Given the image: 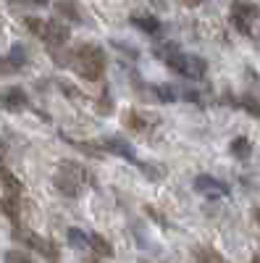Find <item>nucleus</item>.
<instances>
[{
	"label": "nucleus",
	"instance_id": "nucleus-1",
	"mask_svg": "<svg viewBox=\"0 0 260 263\" xmlns=\"http://www.w3.org/2000/svg\"><path fill=\"white\" fill-rule=\"evenodd\" d=\"M105 66H108V55L100 45L95 42H79L76 48H71V66L82 79L87 82H97L105 74Z\"/></svg>",
	"mask_w": 260,
	"mask_h": 263
},
{
	"label": "nucleus",
	"instance_id": "nucleus-2",
	"mask_svg": "<svg viewBox=\"0 0 260 263\" xmlns=\"http://www.w3.org/2000/svg\"><path fill=\"white\" fill-rule=\"evenodd\" d=\"M168 69L173 71V74H179V77H184V79H203L205 77V71H208V63H205V58H200V55H189V53H173L171 58H166L163 61Z\"/></svg>",
	"mask_w": 260,
	"mask_h": 263
},
{
	"label": "nucleus",
	"instance_id": "nucleus-3",
	"mask_svg": "<svg viewBox=\"0 0 260 263\" xmlns=\"http://www.w3.org/2000/svg\"><path fill=\"white\" fill-rule=\"evenodd\" d=\"M42 42H48L50 48H66L71 42V29L69 24H63V21H45V34H42Z\"/></svg>",
	"mask_w": 260,
	"mask_h": 263
},
{
	"label": "nucleus",
	"instance_id": "nucleus-4",
	"mask_svg": "<svg viewBox=\"0 0 260 263\" xmlns=\"http://www.w3.org/2000/svg\"><path fill=\"white\" fill-rule=\"evenodd\" d=\"M192 187H194V192H200L205 197H226L229 195V187L221 179L210 177V174H197L194 182H192Z\"/></svg>",
	"mask_w": 260,
	"mask_h": 263
},
{
	"label": "nucleus",
	"instance_id": "nucleus-5",
	"mask_svg": "<svg viewBox=\"0 0 260 263\" xmlns=\"http://www.w3.org/2000/svg\"><path fill=\"white\" fill-rule=\"evenodd\" d=\"M16 239H21L27 248H32L34 253H39V255H45V258H58V248L53 245V242H48V239H42L39 234H32V232H21V229H16Z\"/></svg>",
	"mask_w": 260,
	"mask_h": 263
},
{
	"label": "nucleus",
	"instance_id": "nucleus-6",
	"mask_svg": "<svg viewBox=\"0 0 260 263\" xmlns=\"http://www.w3.org/2000/svg\"><path fill=\"white\" fill-rule=\"evenodd\" d=\"M53 8L63 21H69V24H87V13H84L79 0H55Z\"/></svg>",
	"mask_w": 260,
	"mask_h": 263
},
{
	"label": "nucleus",
	"instance_id": "nucleus-7",
	"mask_svg": "<svg viewBox=\"0 0 260 263\" xmlns=\"http://www.w3.org/2000/svg\"><path fill=\"white\" fill-rule=\"evenodd\" d=\"M103 147H105V153H113V156H118V158H124V161H132V163L139 161L137 153H134V147H132V142H126V140L118 137V135L105 137V140H103Z\"/></svg>",
	"mask_w": 260,
	"mask_h": 263
},
{
	"label": "nucleus",
	"instance_id": "nucleus-8",
	"mask_svg": "<svg viewBox=\"0 0 260 263\" xmlns=\"http://www.w3.org/2000/svg\"><path fill=\"white\" fill-rule=\"evenodd\" d=\"M0 105L6 111H24L29 105V95L24 92V87H8V90L0 95Z\"/></svg>",
	"mask_w": 260,
	"mask_h": 263
},
{
	"label": "nucleus",
	"instance_id": "nucleus-9",
	"mask_svg": "<svg viewBox=\"0 0 260 263\" xmlns=\"http://www.w3.org/2000/svg\"><path fill=\"white\" fill-rule=\"evenodd\" d=\"M55 187L66 195V197H76L79 195V190H82V184H79V179L74 177V174H69V171H61V174H55Z\"/></svg>",
	"mask_w": 260,
	"mask_h": 263
},
{
	"label": "nucleus",
	"instance_id": "nucleus-10",
	"mask_svg": "<svg viewBox=\"0 0 260 263\" xmlns=\"http://www.w3.org/2000/svg\"><path fill=\"white\" fill-rule=\"evenodd\" d=\"M132 24L139 29V32H145V34H158L163 27H161V18H155V16H147V13H134L132 16Z\"/></svg>",
	"mask_w": 260,
	"mask_h": 263
},
{
	"label": "nucleus",
	"instance_id": "nucleus-11",
	"mask_svg": "<svg viewBox=\"0 0 260 263\" xmlns=\"http://www.w3.org/2000/svg\"><path fill=\"white\" fill-rule=\"evenodd\" d=\"M231 16H239V18L255 21V18L260 16V8L252 3V0H234V3H231Z\"/></svg>",
	"mask_w": 260,
	"mask_h": 263
},
{
	"label": "nucleus",
	"instance_id": "nucleus-12",
	"mask_svg": "<svg viewBox=\"0 0 260 263\" xmlns=\"http://www.w3.org/2000/svg\"><path fill=\"white\" fill-rule=\"evenodd\" d=\"M150 95H153V100H161V103L179 100V90L173 84H150Z\"/></svg>",
	"mask_w": 260,
	"mask_h": 263
},
{
	"label": "nucleus",
	"instance_id": "nucleus-13",
	"mask_svg": "<svg viewBox=\"0 0 260 263\" xmlns=\"http://www.w3.org/2000/svg\"><path fill=\"white\" fill-rule=\"evenodd\" d=\"M250 150H252V142L245 137V135H239V137H234L231 142H229V153L234 158H239V161H245V158H250Z\"/></svg>",
	"mask_w": 260,
	"mask_h": 263
},
{
	"label": "nucleus",
	"instance_id": "nucleus-14",
	"mask_svg": "<svg viewBox=\"0 0 260 263\" xmlns=\"http://www.w3.org/2000/svg\"><path fill=\"white\" fill-rule=\"evenodd\" d=\"M90 248L97 253V255H103V258H113V245L108 242V239L103 237V234H90Z\"/></svg>",
	"mask_w": 260,
	"mask_h": 263
},
{
	"label": "nucleus",
	"instance_id": "nucleus-15",
	"mask_svg": "<svg viewBox=\"0 0 260 263\" xmlns=\"http://www.w3.org/2000/svg\"><path fill=\"white\" fill-rule=\"evenodd\" d=\"M8 61L16 66V71H21L24 66L29 63V53H27V48L21 45V42H13V48H11V53H8Z\"/></svg>",
	"mask_w": 260,
	"mask_h": 263
},
{
	"label": "nucleus",
	"instance_id": "nucleus-16",
	"mask_svg": "<svg viewBox=\"0 0 260 263\" xmlns=\"http://www.w3.org/2000/svg\"><path fill=\"white\" fill-rule=\"evenodd\" d=\"M66 239H69V245L76 248V250H87V248H90V234L82 232V229H76V227H71V229L66 232Z\"/></svg>",
	"mask_w": 260,
	"mask_h": 263
},
{
	"label": "nucleus",
	"instance_id": "nucleus-17",
	"mask_svg": "<svg viewBox=\"0 0 260 263\" xmlns=\"http://www.w3.org/2000/svg\"><path fill=\"white\" fill-rule=\"evenodd\" d=\"M147 121H150V119H145L139 111H134V108H132V111H126V114H124V126H126V129L142 132V129H147Z\"/></svg>",
	"mask_w": 260,
	"mask_h": 263
},
{
	"label": "nucleus",
	"instance_id": "nucleus-18",
	"mask_svg": "<svg viewBox=\"0 0 260 263\" xmlns=\"http://www.w3.org/2000/svg\"><path fill=\"white\" fill-rule=\"evenodd\" d=\"M194 263H226V258L210 248H197L194 250Z\"/></svg>",
	"mask_w": 260,
	"mask_h": 263
},
{
	"label": "nucleus",
	"instance_id": "nucleus-19",
	"mask_svg": "<svg viewBox=\"0 0 260 263\" xmlns=\"http://www.w3.org/2000/svg\"><path fill=\"white\" fill-rule=\"evenodd\" d=\"M0 182L6 184V192H11V195H21V182L13 177V174H11L6 166H0Z\"/></svg>",
	"mask_w": 260,
	"mask_h": 263
},
{
	"label": "nucleus",
	"instance_id": "nucleus-20",
	"mask_svg": "<svg viewBox=\"0 0 260 263\" xmlns=\"http://www.w3.org/2000/svg\"><path fill=\"white\" fill-rule=\"evenodd\" d=\"M239 105L245 108V111H247L252 119H260V98H257V95L245 92V95H242V100H239Z\"/></svg>",
	"mask_w": 260,
	"mask_h": 263
},
{
	"label": "nucleus",
	"instance_id": "nucleus-21",
	"mask_svg": "<svg viewBox=\"0 0 260 263\" xmlns=\"http://www.w3.org/2000/svg\"><path fill=\"white\" fill-rule=\"evenodd\" d=\"M3 211H6V216L11 218L13 224H18V195H6L3 197Z\"/></svg>",
	"mask_w": 260,
	"mask_h": 263
},
{
	"label": "nucleus",
	"instance_id": "nucleus-22",
	"mask_svg": "<svg viewBox=\"0 0 260 263\" xmlns=\"http://www.w3.org/2000/svg\"><path fill=\"white\" fill-rule=\"evenodd\" d=\"M173 53H179V45H176V42H158V45L153 48V55L161 58V61L171 58Z\"/></svg>",
	"mask_w": 260,
	"mask_h": 263
},
{
	"label": "nucleus",
	"instance_id": "nucleus-23",
	"mask_svg": "<svg viewBox=\"0 0 260 263\" xmlns=\"http://www.w3.org/2000/svg\"><path fill=\"white\" fill-rule=\"evenodd\" d=\"M24 27L34 34V37H39L42 40V34H45V18H37V16H27L24 18Z\"/></svg>",
	"mask_w": 260,
	"mask_h": 263
},
{
	"label": "nucleus",
	"instance_id": "nucleus-24",
	"mask_svg": "<svg viewBox=\"0 0 260 263\" xmlns=\"http://www.w3.org/2000/svg\"><path fill=\"white\" fill-rule=\"evenodd\" d=\"M137 166L145 171V177H150L153 182H161V179L166 177V168H163V166H150V163H145V161H137Z\"/></svg>",
	"mask_w": 260,
	"mask_h": 263
},
{
	"label": "nucleus",
	"instance_id": "nucleus-25",
	"mask_svg": "<svg viewBox=\"0 0 260 263\" xmlns=\"http://www.w3.org/2000/svg\"><path fill=\"white\" fill-rule=\"evenodd\" d=\"M58 90L66 95V98H71V100H84V95L76 90V87L71 84V82H63V79H58Z\"/></svg>",
	"mask_w": 260,
	"mask_h": 263
},
{
	"label": "nucleus",
	"instance_id": "nucleus-26",
	"mask_svg": "<svg viewBox=\"0 0 260 263\" xmlns=\"http://www.w3.org/2000/svg\"><path fill=\"white\" fill-rule=\"evenodd\" d=\"M3 258H6V263H32V255L27 250H8Z\"/></svg>",
	"mask_w": 260,
	"mask_h": 263
},
{
	"label": "nucleus",
	"instance_id": "nucleus-27",
	"mask_svg": "<svg viewBox=\"0 0 260 263\" xmlns=\"http://www.w3.org/2000/svg\"><path fill=\"white\" fill-rule=\"evenodd\" d=\"M229 21H231V27L239 32V34H250V32H252V27H250L252 21H247V18H239V16H231V13H229Z\"/></svg>",
	"mask_w": 260,
	"mask_h": 263
},
{
	"label": "nucleus",
	"instance_id": "nucleus-28",
	"mask_svg": "<svg viewBox=\"0 0 260 263\" xmlns=\"http://www.w3.org/2000/svg\"><path fill=\"white\" fill-rule=\"evenodd\" d=\"M111 45H113V48H116L118 53H124L126 58H132V61H134V58L139 55V50H134V48H129V42H111Z\"/></svg>",
	"mask_w": 260,
	"mask_h": 263
},
{
	"label": "nucleus",
	"instance_id": "nucleus-29",
	"mask_svg": "<svg viewBox=\"0 0 260 263\" xmlns=\"http://www.w3.org/2000/svg\"><path fill=\"white\" fill-rule=\"evenodd\" d=\"M179 98L182 100H189V103H203V98H200V92L197 90H192V87H187V90H179Z\"/></svg>",
	"mask_w": 260,
	"mask_h": 263
},
{
	"label": "nucleus",
	"instance_id": "nucleus-30",
	"mask_svg": "<svg viewBox=\"0 0 260 263\" xmlns=\"http://www.w3.org/2000/svg\"><path fill=\"white\" fill-rule=\"evenodd\" d=\"M16 74V66L8 61V55H0V77H11Z\"/></svg>",
	"mask_w": 260,
	"mask_h": 263
},
{
	"label": "nucleus",
	"instance_id": "nucleus-31",
	"mask_svg": "<svg viewBox=\"0 0 260 263\" xmlns=\"http://www.w3.org/2000/svg\"><path fill=\"white\" fill-rule=\"evenodd\" d=\"M97 108H100V114H103V116H108V114H111V108H113V100H111V95H108V92H103V98L97 100Z\"/></svg>",
	"mask_w": 260,
	"mask_h": 263
},
{
	"label": "nucleus",
	"instance_id": "nucleus-32",
	"mask_svg": "<svg viewBox=\"0 0 260 263\" xmlns=\"http://www.w3.org/2000/svg\"><path fill=\"white\" fill-rule=\"evenodd\" d=\"M8 3H13V6H48L50 0H8Z\"/></svg>",
	"mask_w": 260,
	"mask_h": 263
},
{
	"label": "nucleus",
	"instance_id": "nucleus-33",
	"mask_svg": "<svg viewBox=\"0 0 260 263\" xmlns=\"http://www.w3.org/2000/svg\"><path fill=\"white\" fill-rule=\"evenodd\" d=\"M182 6H187V8H197V6H203L205 0H179Z\"/></svg>",
	"mask_w": 260,
	"mask_h": 263
},
{
	"label": "nucleus",
	"instance_id": "nucleus-34",
	"mask_svg": "<svg viewBox=\"0 0 260 263\" xmlns=\"http://www.w3.org/2000/svg\"><path fill=\"white\" fill-rule=\"evenodd\" d=\"M252 263H260V255H255V258H252Z\"/></svg>",
	"mask_w": 260,
	"mask_h": 263
}]
</instances>
